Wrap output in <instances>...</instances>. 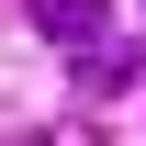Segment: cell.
<instances>
[{
	"label": "cell",
	"mask_w": 146,
	"mask_h": 146,
	"mask_svg": "<svg viewBox=\"0 0 146 146\" xmlns=\"http://www.w3.org/2000/svg\"><path fill=\"white\" fill-rule=\"evenodd\" d=\"M34 23H45L56 45H79V56L112 45V0H34Z\"/></svg>",
	"instance_id": "obj_1"
},
{
	"label": "cell",
	"mask_w": 146,
	"mask_h": 146,
	"mask_svg": "<svg viewBox=\"0 0 146 146\" xmlns=\"http://www.w3.org/2000/svg\"><path fill=\"white\" fill-rule=\"evenodd\" d=\"M135 79H146V56H135V45H90V56H79V101H124Z\"/></svg>",
	"instance_id": "obj_2"
}]
</instances>
